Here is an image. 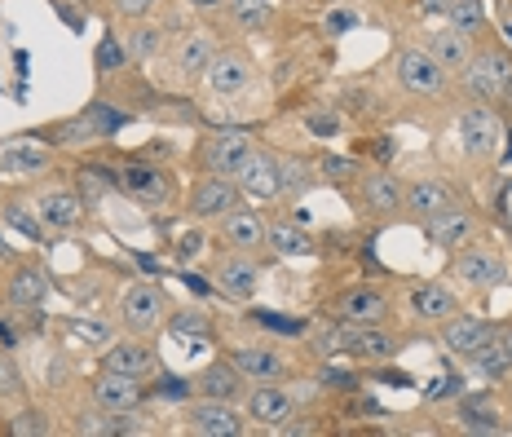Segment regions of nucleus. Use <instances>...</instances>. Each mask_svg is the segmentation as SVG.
Returning <instances> with one entry per match:
<instances>
[{
	"instance_id": "nucleus-1",
	"label": "nucleus",
	"mask_w": 512,
	"mask_h": 437,
	"mask_svg": "<svg viewBox=\"0 0 512 437\" xmlns=\"http://www.w3.org/2000/svg\"><path fill=\"white\" fill-rule=\"evenodd\" d=\"M464 80H468V93L477 102H508L512 106V53L504 49H473L464 67Z\"/></svg>"
},
{
	"instance_id": "nucleus-2",
	"label": "nucleus",
	"mask_w": 512,
	"mask_h": 437,
	"mask_svg": "<svg viewBox=\"0 0 512 437\" xmlns=\"http://www.w3.org/2000/svg\"><path fill=\"white\" fill-rule=\"evenodd\" d=\"M120 318H124V327L133 336H146L151 340L159 327H168V296H164V287H155V283H133L128 292L120 296Z\"/></svg>"
},
{
	"instance_id": "nucleus-3",
	"label": "nucleus",
	"mask_w": 512,
	"mask_h": 437,
	"mask_svg": "<svg viewBox=\"0 0 512 437\" xmlns=\"http://www.w3.org/2000/svg\"><path fill=\"white\" fill-rule=\"evenodd\" d=\"M243 204V190L234 177H221V173H204L195 181V190H190L186 199V212L199 221H221L230 208Z\"/></svg>"
},
{
	"instance_id": "nucleus-4",
	"label": "nucleus",
	"mask_w": 512,
	"mask_h": 437,
	"mask_svg": "<svg viewBox=\"0 0 512 437\" xmlns=\"http://www.w3.org/2000/svg\"><path fill=\"white\" fill-rule=\"evenodd\" d=\"M120 190L142 208H164L173 199V177L164 168L146 164V159H128V164H120Z\"/></svg>"
},
{
	"instance_id": "nucleus-5",
	"label": "nucleus",
	"mask_w": 512,
	"mask_h": 437,
	"mask_svg": "<svg viewBox=\"0 0 512 437\" xmlns=\"http://www.w3.org/2000/svg\"><path fill=\"white\" fill-rule=\"evenodd\" d=\"M248 151H252L248 129H217L212 137H204V146H199V168H204V173L234 177L239 164L248 159Z\"/></svg>"
},
{
	"instance_id": "nucleus-6",
	"label": "nucleus",
	"mask_w": 512,
	"mask_h": 437,
	"mask_svg": "<svg viewBox=\"0 0 512 437\" xmlns=\"http://www.w3.org/2000/svg\"><path fill=\"white\" fill-rule=\"evenodd\" d=\"M393 71H398V84L415 98H433V93H446V71L433 62L429 49H398L393 58Z\"/></svg>"
},
{
	"instance_id": "nucleus-7",
	"label": "nucleus",
	"mask_w": 512,
	"mask_h": 437,
	"mask_svg": "<svg viewBox=\"0 0 512 437\" xmlns=\"http://www.w3.org/2000/svg\"><path fill=\"white\" fill-rule=\"evenodd\" d=\"M221 226V239H226V248L230 252H261V248H270V221H265V212L261 208H230L226 217L217 221Z\"/></svg>"
},
{
	"instance_id": "nucleus-8",
	"label": "nucleus",
	"mask_w": 512,
	"mask_h": 437,
	"mask_svg": "<svg viewBox=\"0 0 512 437\" xmlns=\"http://www.w3.org/2000/svg\"><path fill=\"white\" fill-rule=\"evenodd\" d=\"M252 76H256V67H252L248 53L221 49V53H212V62H208V71H204V84H208L212 98H234V93L248 89Z\"/></svg>"
},
{
	"instance_id": "nucleus-9",
	"label": "nucleus",
	"mask_w": 512,
	"mask_h": 437,
	"mask_svg": "<svg viewBox=\"0 0 512 437\" xmlns=\"http://www.w3.org/2000/svg\"><path fill=\"white\" fill-rule=\"evenodd\" d=\"M186 429L199 433V437H239L243 433V415L234 411V402L195 398L186 407Z\"/></svg>"
},
{
	"instance_id": "nucleus-10",
	"label": "nucleus",
	"mask_w": 512,
	"mask_h": 437,
	"mask_svg": "<svg viewBox=\"0 0 512 437\" xmlns=\"http://www.w3.org/2000/svg\"><path fill=\"white\" fill-rule=\"evenodd\" d=\"M212 279H217V292L230 296V301H252L256 287H261V265H256L252 252H230V257L217 261Z\"/></svg>"
},
{
	"instance_id": "nucleus-11",
	"label": "nucleus",
	"mask_w": 512,
	"mask_h": 437,
	"mask_svg": "<svg viewBox=\"0 0 512 437\" xmlns=\"http://www.w3.org/2000/svg\"><path fill=\"white\" fill-rule=\"evenodd\" d=\"M234 181H239L243 199H274L279 195V155L261 151V146H252L248 159L239 164V173H234Z\"/></svg>"
},
{
	"instance_id": "nucleus-12",
	"label": "nucleus",
	"mask_w": 512,
	"mask_h": 437,
	"mask_svg": "<svg viewBox=\"0 0 512 437\" xmlns=\"http://www.w3.org/2000/svg\"><path fill=\"white\" fill-rule=\"evenodd\" d=\"M89 212V199L80 190H67V186H53L36 199V217L45 230H76Z\"/></svg>"
},
{
	"instance_id": "nucleus-13",
	"label": "nucleus",
	"mask_w": 512,
	"mask_h": 437,
	"mask_svg": "<svg viewBox=\"0 0 512 437\" xmlns=\"http://www.w3.org/2000/svg\"><path fill=\"white\" fill-rule=\"evenodd\" d=\"M499 336V327L495 323H486V318H473V314H455V318H446L442 323V345L451 349L455 358H473L477 349H486L490 340Z\"/></svg>"
},
{
	"instance_id": "nucleus-14",
	"label": "nucleus",
	"mask_w": 512,
	"mask_h": 437,
	"mask_svg": "<svg viewBox=\"0 0 512 437\" xmlns=\"http://www.w3.org/2000/svg\"><path fill=\"white\" fill-rule=\"evenodd\" d=\"M499 137H504V129H499L490 106H473V111L460 115V142L468 159H490L499 151Z\"/></svg>"
},
{
	"instance_id": "nucleus-15",
	"label": "nucleus",
	"mask_w": 512,
	"mask_h": 437,
	"mask_svg": "<svg viewBox=\"0 0 512 437\" xmlns=\"http://www.w3.org/2000/svg\"><path fill=\"white\" fill-rule=\"evenodd\" d=\"M473 234H477V217L460 204H451L446 212H437V217L424 221V239L437 243L442 252H460Z\"/></svg>"
},
{
	"instance_id": "nucleus-16",
	"label": "nucleus",
	"mask_w": 512,
	"mask_h": 437,
	"mask_svg": "<svg viewBox=\"0 0 512 437\" xmlns=\"http://www.w3.org/2000/svg\"><path fill=\"white\" fill-rule=\"evenodd\" d=\"M340 349L354 354L362 362H389L398 354V340H393L384 327H362V323H345L340 327Z\"/></svg>"
},
{
	"instance_id": "nucleus-17",
	"label": "nucleus",
	"mask_w": 512,
	"mask_h": 437,
	"mask_svg": "<svg viewBox=\"0 0 512 437\" xmlns=\"http://www.w3.org/2000/svg\"><path fill=\"white\" fill-rule=\"evenodd\" d=\"M146 398V389L137 385V376H124V371H102L93 380V407L102 411H137Z\"/></svg>"
},
{
	"instance_id": "nucleus-18",
	"label": "nucleus",
	"mask_w": 512,
	"mask_h": 437,
	"mask_svg": "<svg viewBox=\"0 0 512 437\" xmlns=\"http://www.w3.org/2000/svg\"><path fill=\"white\" fill-rule=\"evenodd\" d=\"M230 362H234V371H239L248 385H270V380L287 376V362L274 354V349H261V345H234Z\"/></svg>"
},
{
	"instance_id": "nucleus-19",
	"label": "nucleus",
	"mask_w": 512,
	"mask_h": 437,
	"mask_svg": "<svg viewBox=\"0 0 512 437\" xmlns=\"http://www.w3.org/2000/svg\"><path fill=\"white\" fill-rule=\"evenodd\" d=\"M102 371H124V376L146 380V376H159V358H155V349L146 345V336L142 340H120V345H111L102 354Z\"/></svg>"
},
{
	"instance_id": "nucleus-20",
	"label": "nucleus",
	"mask_w": 512,
	"mask_h": 437,
	"mask_svg": "<svg viewBox=\"0 0 512 437\" xmlns=\"http://www.w3.org/2000/svg\"><path fill=\"white\" fill-rule=\"evenodd\" d=\"M451 204H455L451 186L437 181V177H420V181H411V186H402V208H407L415 221H429V217H437V212H446Z\"/></svg>"
},
{
	"instance_id": "nucleus-21",
	"label": "nucleus",
	"mask_w": 512,
	"mask_h": 437,
	"mask_svg": "<svg viewBox=\"0 0 512 437\" xmlns=\"http://www.w3.org/2000/svg\"><path fill=\"white\" fill-rule=\"evenodd\" d=\"M407 305H411V314L420 318V323H446V318H455L460 314V301H455V292L451 287H442V283H415L411 292H407Z\"/></svg>"
},
{
	"instance_id": "nucleus-22",
	"label": "nucleus",
	"mask_w": 512,
	"mask_h": 437,
	"mask_svg": "<svg viewBox=\"0 0 512 437\" xmlns=\"http://www.w3.org/2000/svg\"><path fill=\"white\" fill-rule=\"evenodd\" d=\"M340 318L345 323H362V327H384L389 318V296L380 287H354V292L340 296Z\"/></svg>"
},
{
	"instance_id": "nucleus-23",
	"label": "nucleus",
	"mask_w": 512,
	"mask_h": 437,
	"mask_svg": "<svg viewBox=\"0 0 512 437\" xmlns=\"http://www.w3.org/2000/svg\"><path fill=\"white\" fill-rule=\"evenodd\" d=\"M190 385H195V393H199V398L239 402V398H243V385H248V380H243L239 371H234V362H230V358H221V362H212V367H204V371H199V376L190 380Z\"/></svg>"
},
{
	"instance_id": "nucleus-24",
	"label": "nucleus",
	"mask_w": 512,
	"mask_h": 437,
	"mask_svg": "<svg viewBox=\"0 0 512 437\" xmlns=\"http://www.w3.org/2000/svg\"><path fill=\"white\" fill-rule=\"evenodd\" d=\"M455 274L468 283V287H499L508 279V265L504 257H495V252L486 248H468L460 261H455Z\"/></svg>"
},
{
	"instance_id": "nucleus-25",
	"label": "nucleus",
	"mask_w": 512,
	"mask_h": 437,
	"mask_svg": "<svg viewBox=\"0 0 512 437\" xmlns=\"http://www.w3.org/2000/svg\"><path fill=\"white\" fill-rule=\"evenodd\" d=\"M433 53V62L451 76V71H464L468 67V58H473V45H468V36L464 31H455V27H437L429 31V45H424Z\"/></svg>"
},
{
	"instance_id": "nucleus-26",
	"label": "nucleus",
	"mask_w": 512,
	"mask_h": 437,
	"mask_svg": "<svg viewBox=\"0 0 512 437\" xmlns=\"http://www.w3.org/2000/svg\"><path fill=\"white\" fill-rule=\"evenodd\" d=\"M292 411H296V398L287 389L274 385V380H270V385H256L248 393V415L256 424H270V429H274V424H283Z\"/></svg>"
},
{
	"instance_id": "nucleus-27",
	"label": "nucleus",
	"mask_w": 512,
	"mask_h": 437,
	"mask_svg": "<svg viewBox=\"0 0 512 437\" xmlns=\"http://www.w3.org/2000/svg\"><path fill=\"white\" fill-rule=\"evenodd\" d=\"M362 208L371 217H393L402 208V181L393 173H367L362 177Z\"/></svg>"
},
{
	"instance_id": "nucleus-28",
	"label": "nucleus",
	"mask_w": 512,
	"mask_h": 437,
	"mask_svg": "<svg viewBox=\"0 0 512 437\" xmlns=\"http://www.w3.org/2000/svg\"><path fill=\"white\" fill-rule=\"evenodd\" d=\"M45 296H49V274L40 265H18L9 274V305L14 309H36L45 305Z\"/></svg>"
},
{
	"instance_id": "nucleus-29",
	"label": "nucleus",
	"mask_w": 512,
	"mask_h": 437,
	"mask_svg": "<svg viewBox=\"0 0 512 437\" xmlns=\"http://www.w3.org/2000/svg\"><path fill=\"white\" fill-rule=\"evenodd\" d=\"M212 53H217V45L204 36V31H190L186 40L177 45V58H173V71L181 80H204V71H208V62H212Z\"/></svg>"
},
{
	"instance_id": "nucleus-30",
	"label": "nucleus",
	"mask_w": 512,
	"mask_h": 437,
	"mask_svg": "<svg viewBox=\"0 0 512 437\" xmlns=\"http://www.w3.org/2000/svg\"><path fill=\"white\" fill-rule=\"evenodd\" d=\"M80 433L84 437H124V433H142L137 424V411H93V415H80Z\"/></svg>"
},
{
	"instance_id": "nucleus-31",
	"label": "nucleus",
	"mask_w": 512,
	"mask_h": 437,
	"mask_svg": "<svg viewBox=\"0 0 512 437\" xmlns=\"http://www.w3.org/2000/svg\"><path fill=\"white\" fill-rule=\"evenodd\" d=\"M468 362H473V367H477V371H482V376H490V380H504V376H508V371H512V349H508V340H504V332H499L495 340H490V345H486V349H477V354H473V358H468Z\"/></svg>"
},
{
	"instance_id": "nucleus-32",
	"label": "nucleus",
	"mask_w": 512,
	"mask_h": 437,
	"mask_svg": "<svg viewBox=\"0 0 512 437\" xmlns=\"http://www.w3.org/2000/svg\"><path fill=\"white\" fill-rule=\"evenodd\" d=\"M309 186H314V173H309L305 159H301V155H283V159H279V195L301 199Z\"/></svg>"
},
{
	"instance_id": "nucleus-33",
	"label": "nucleus",
	"mask_w": 512,
	"mask_h": 437,
	"mask_svg": "<svg viewBox=\"0 0 512 437\" xmlns=\"http://www.w3.org/2000/svg\"><path fill=\"white\" fill-rule=\"evenodd\" d=\"M124 49H128V62H151L164 49V31L137 23L133 31H124Z\"/></svg>"
},
{
	"instance_id": "nucleus-34",
	"label": "nucleus",
	"mask_w": 512,
	"mask_h": 437,
	"mask_svg": "<svg viewBox=\"0 0 512 437\" xmlns=\"http://www.w3.org/2000/svg\"><path fill=\"white\" fill-rule=\"evenodd\" d=\"M49 155L45 151H31V146H14V151L0 155V173H14V177H31V173H45Z\"/></svg>"
},
{
	"instance_id": "nucleus-35",
	"label": "nucleus",
	"mask_w": 512,
	"mask_h": 437,
	"mask_svg": "<svg viewBox=\"0 0 512 437\" xmlns=\"http://www.w3.org/2000/svg\"><path fill=\"white\" fill-rule=\"evenodd\" d=\"M270 248L279 257H309L314 252V239L301 226H270Z\"/></svg>"
},
{
	"instance_id": "nucleus-36",
	"label": "nucleus",
	"mask_w": 512,
	"mask_h": 437,
	"mask_svg": "<svg viewBox=\"0 0 512 437\" xmlns=\"http://www.w3.org/2000/svg\"><path fill=\"white\" fill-rule=\"evenodd\" d=\"M106 190H120V168H106V164H84L80 168V195L84 199H98Z\"/></svg>"
},
{
	"instance_id": "nucleus-37",
	"label": "nucleus",
	"mask_w": 512,
	"mask_h": 437,
	"mask_svg": "<svg viewBox=\"0 0 512 437\" xmlns=\"http://www.w3.org/2000/svg\"><path fill=\"white\" fill-rule=\"evenodd\" d=\"M93 67H98V76H111V71L128 67V49L124 40H115V31H106L98 40V53H93Z\"/></svg>"
},
{
	"instance_id": "nucleus-38",
	"label": "nucleus",
	"mask_w": 512,
	"mask_h": 437,
	"mask_svg": "<svg viewBox=\"0 0 512 437\" xmlns=\"http://www.w3.org/2000/svg\"><path fill=\"white\" fill-rule=\"evenodd\" d=\"M446 18H451L455 31H464V36H473V31H482L486 14H482V0H451V9H446Z\"/></svg>"
},
{
	"instance_id": "nucleus-39",
	"label": "nucleus",
	"mask_w": 512,
	"mask_h": 437,
	"mask_svg": "<svg viewBox=\"0 0 512 437\" xmlns=\"http://www.w3.org/2000/svg\"><path fill=\"white\" fill-rule=\"evenodd\" d=\"M230 14L243 31H261L270 23V0H230Z\"/></svg>"
},
{
	"instance_id": "nucleus-40",
	"label": "nucleus",
	"mask_w": 512,
	"mask_h": 437,
	"mask_svg": "<svg viewBox=\"0 0 512 437\" xmlns=\"http://www.w3.org/2000/svg\"><path fill=\"white\" fill-rule=\"evenodd\" d=\"M208 314H199V309H181V314H168V332H173V336H181V340H186V336H195V340H204L208 336Z\"/></svg>"
},
{
	"instance_id": "nucleus-41",
	"label": "nucleus",
	"mask_w": 512,
	"mask_h": 437,
	"mask_svg": "<svg viewBox=\"0 0 512 437\" xmlns=\"http://www.w3.org/2000/svg\"><path fill=\"white\" fill-rule=\"evenodd\" d=\"M9 433H14V437H49L53 424L40 411H23V415H14V420H9Z\"/></svg>"
},
{
	"instance_id": "nucleus-42",
	"label": "nucleus",
	"mask_w": 512,
	"mask_h": 437,
	"mask_svg": "<svg viewBox=\"0 0 512 437\" xmlns=\"http://www.w3.org/2000/svg\"><path fill=\"white\" fill-rule=\"evenodd\" d=\"M460 424L468 433H504V424H499L495 415H490V411H473V407L460 411Z\"/></svg>"
},
{
	"instance_id": "nucleus-43",
	"label": "nucleus",
	"mask_w": 512,
	"mask_h": 437,
	"mask_svg": "<svg viewBox=\"0 0 512 437\" xmlns=\"http://www.w3.org/2000/svg\"><path fill=\"white\" fill-rule=\"evenodd\" d=\"M23 393V376H18V367L0 354V398H18Z\"/></svg>"
},
{
	"instance_id": "nucleus-44",
	"label": "nucleus",
	"mask_w": 512,
	"mask_h": 437,
	"mask_svg": "<svg viewBox=\"0 0 512 437\" xmlns=\"http://www.w3.org/2000/svg\"><path fill=\"white\" fill-rule=\"evenodd\" d=\"M323 173H327V181H349L358 173V164H354V159H345V155H327L323 159Z\"/></svg>"
},
{
	"instance_id": "nucleus-45",
	"label": "nucleus",
	"mask_w": 512,
	"mask_h": 437,
	"mask_svg": "<svg viewBox=\"0 0 512 437\" xmlns=\"http://www.w3.org/2000/svg\"><path fill=\"white\" fill-rule=\"evenodd\" d=\"M305 124H309V133L314 137H336V129H340V120L332 111H314V115H305Z\"/></svg>"
},
{
	"instance_id": "nucleus-46",
	"label": "nucleus",
	"mask_w": 512,
	"mask_h": 437,
	"mask_svg": "<svg viewBox=\"0 0 512 437\" xmlns=\"http://www.w3.org/2000/svg\"><path fill=\"white\" fill-rule=\"evenodd\" d=\"M155 5H159V0H115V14H124V18H133V23H137V18H146Z\"/></svg>"
},
{
	"instance_id": "nucleus-47",
	"label": "nucleus",
	"mask_w": 512,
	"mask_h": 437,
	"mask_svg": "<svg viewBox=\"0 0 512 437\" xmlns=\"http://www.w3.org/2000/svg\"><path fill=\"white\" fill-rule=\"evenodd\" d=\"M155 393L159 398H186V393H195V385H190V380H177V376H164L155 385Z\"/></svg>"
},
{
	"instance_id": "nucleus-48",
	"label": "nucleus",
	"mask_w": 512,
	"mask_h": 437,
	"mask_svg": "<svg viewBox=\"0 0 512 437\" xmlns=\"http://www.w3.org/2000/svg\"><path fill=\"white\" fill-rule=\"evenodd\" d=\"M256 323L274 327V332H292V336H301V332H305V323H287V318H274L270 309H256Z\"/></svg>"
},
{
	"instance_id": "nucleus-49",
	"label": "nucleus",
	"mask_w": 512,
	"mask_h": 437,
	"mask_svg": "<svg viewBox=\"0 0 512 437\" xmlns=\"http://www.w3.org/2000/svg\"><path fill=\"white\" fill-rule=\"evenodd\" d=\"M5 221H9V226H18L23 234H31V239H40V226H36V221L27 217L23 208H5Z\"/></svg>"
},
{
	"instance_id": "nucleus-50",
	"label": "nucleus",
	"mask_w": 512,
	"mask_h": 437,
	"mask_svg": "<svg viewBox=\"0 0 512 437\" xmlns=\"http://www.w3.org/2000/svg\"><path fill=\"white\" fill-rule=\"evenodd\" d=\"M349 27H358L354 9H332V14H327V31H349Z\"/></svg>"
},
{
	"instance_id": "nucleus-51",
	"label": "nucleus",
	"mask_w": 512,
	"mask_h": 437,
	"mask_svg": "<svg viewBox=\"0 0 512 437\" xmlns=\"http://www.w3.org/2000/svg\"><path fill=\"white\" fill-rule=\"evenodd\" d=\"M199 248H204V234H195V230L181 234V239H177V257H181V261H190Z\"/></svg>"
},
{
	"instance_id": "nucleus-52",
	"label": "nucleus",
	"mask_w": 512,
	"mask_h": 437,
	"mask_svg": "<svg viewBox=\"0 0 512 437\" xmlns=\"http://www.w3.org/2000/svg\"><path fill=\"white\" fill-rule=\"evenodd\" d=\"M274 433H279V437H309V433H314V424H301V420H292V415H287L283 424H274Z\"/></svg>"
},
{
	"instance_id": "nucleus-53",
	"label": "nucleus",
	"mask_w": 512,
	"mask_h": 437,
	"mask_svg": "<svg viewBox=\"0 0 512 437\" xmlns=\"http://www.w3.org/2000/svg\"><path fill=\"white\" fill-rule=\"evenodd\" d=\"M424 393H429V398H455V393H460V380H437V385H429Z\"/></svg>"
},
{
	"instance_id": "nucleus-54",
	"label": "nucleus",
	"mask_w": 512,
	"mask_h": 437,
	"mask_svg": "<svg viewBox=\"0 0 512 437\" xmlns=\"http://www.w3.org/2000/svg\"><path fill=\"white\" fill-rule=\"evenodd\" d=\"M323 385H336V389H354V376H345V371H323Z\"/></svg>"
},
{
	"instance_id": "nucleus-55",
	"label": "nucleus",
	"mask_w": 512,
	"mask_h": 437,
	"mask_svg": "<svg viewBox=\"0 0 512 437\" xmlns=\"http://www.w3.org/2000/svg\"><path fill=\"white\" fill-rule=\"evenodd\" d=\"M0 345H9V349L18 345V327L14 323H0Z\"/></svg>"
},
{
	"instance_id": "nucleus-56",
	"label": "nucleus",
	"mask_w": 512,
	"mask_h": 437,
	"mask_svg": "<svg viewBox=\"0 0 512 437\" xmlns=\"http://www.w3.org/2000/svg\"><path fill=\"white\" fill-rule=\"evenodd\" d=\"M420 9H424V14H433V9H437V14H446V9H451V0H420Z\"/></svg>"
},
{
	"instance_id": "nucleus-57",
	"label": "nucleus",
	"mask_w": 512,
	"mask_h": 437,
	"mask_svg": "<svg viewBox=\"0 0 512 437\" xmlns=\"http://www.w3.org/2000/svg\"><path fill=\"white\" fill-rule=\"evenodd\" d=\"M190 5L204 9V14H208V9H221V5H230V0H190Z\"/></svg>"
},
{
	"instance_id": "nucleus-58",
	"label": "nucleus",
	"mask_w": 512,
	"mask_h": 437,
	"mask_svg": "<svg viewBox=\"0 0 512 437\" xmlns=\"http://www.w3.org/2000/svg\"><path fill=\"white\" fill-rule=\"evenodd\" d=\"M0 257H9V243L5 239H0Z\"/></svg>"
},
{
	"instance_id": "nucleus-59",
	"label": "nucleus",
	"mask_w": 512,
	"mask_h": 437,
	"mask_svg": "<svg viewBox=\"0 0 512 437\" xmlns=\"http://www.w3.org/2000/svg\"><path fill=\"white\" fill-rule=\"evenodd\" d=\"M504 340H508V349H512V332H508V336H504Z\"/></svg>"
}]
</instances>
